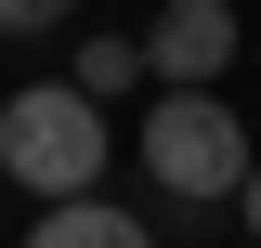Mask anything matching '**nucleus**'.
I'll return each instance as SVG.
<instances>
[{"mask_svg": "<svg viewBox=\"0 0 261 248\" xmlns=\"http://www.w3.org/2000/svg\"><path fill=\"white\" fill-rule=\"evenodd\" d=\"M130 157H144V183L170 196V209H235L248 196V118H235V92H157L144 105V131H130Z\"/></svg>", "mask_w": 261, "mask_h": 248, "instance_id": "f257e3e1", "label": "nucleus"}, {"mask_svg": "<svg viewBox=\"0 0 261 248\" xmlns=\"http://www.w3.org/2000/svg\"><path fill=\"white\" fill-rule=\"evenodd\" d=\"M105 157H118V131H105V105L65 92V79H27V92L0 105V183H27L39 209L105 196Z\"/></svg>", "mask_w": 261, "mask_h": 248, "instance_id": "f03ea898", "label": "nucleus"}, {"mask_svg": "<svg viewBox=\"0 0 261 248\" xmlns=\"http://www.w3.org/2000/svg\"><path fill=\"white\" fill-rule=\"evenodd\" d=\"M235 0H157V27H144V79L157 92H222L235 79Z\"/></svg>", "mask_w": 261, "mask_h": 248, "instance_id": "7ed1b4c3", "label": "nucleus"}, {"mask_svg": "<svg viewBox=\"0 0 261 248\" xmlns=\"http://www.w3.org/2000/svg\"><path fill=\"white\" fill-rule=\"evenodd\" d=\"M27 248H170L144 209H118V196H79V209H39Z\"/></svg>", "mask_w": 261, "mask_h": 248, "instance_id": "20e7f679", "label": "nucleus"}, {"mask_svg": "<svg viewBox=\"0 0 261 248\" xmlns=\"http://www.w3.org/2000/svg\"><path fill=\"white\" fill-rule=\"evenodd\" d=\"M130 79H144V39H79V65H65V92H79V105H118Z\"/></svg>", "mask_w": 261, "mask_h": 248, "instance_id": "39448f33", "label": "nucleus"}, {"mask_svg": "<svg viewBox=\"0 0 261 248\" xmlns=\"http://www.w3.org/2000/svg\"><path fill=\"white\" fill-rule=\"evenodd\" d=\"M65 13H79V0H0V39H53Z\"/></svg>", "mask_w": 261, "mask_h": 248, "instance_id": "423d86ee", "label": "nucleus"}, {"mask_svg": "<svg viewBox=\"0 0 261 248\" xmlns=\"http://www.w3.org/2000/svg\"><path fill=\"white\" fill-rule=\"evenodd\" d=\"M235 235H248V248H261V170H248V196H235Z\"/></svg>", "mask_w": 261, "mask_h": 248, "instance_id": "0eeeda50", "label": "nucleus"}]
</instances>
